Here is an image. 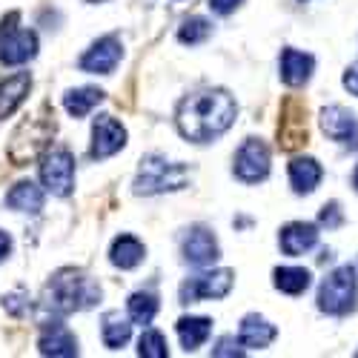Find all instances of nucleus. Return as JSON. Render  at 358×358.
Segmentation results:
<instances>
[{"instance_id":"f257e3e1","label":"nucleus","mask_w":358,"mask_h":358,"mask_svg":"<svg viewBox=\"0 0 358 358\" xmlns=\"http://www.w3.org/2000/svg\"><path fill=\"white\" fill-rule=\"evenodd\" d=\"M238 117V103L224 89H203L181 101L175 115V124L181 138L192 143H213L221 138Z\"/></svg>"},{"instance_id":"f03ea898","label":"nucleus","mask_w":358,"mask_h":358,"mask_svg":"<svg viewBox=\"0 0 358 358\" xmlns=\"http://www.w3.org/2000/svg\"><path fill=\"white\" fill-rule=\"evenodd\" d=\"M101 295L103 292L95 278L72 270V266H64L49 278L43 289V310L52 315H72L80 310H92L101 301Z\"/></svg>"},{"instance_id":"7ed1b4c3","label":"nucleus","mask_w":358,"mask_h":358,"mask_svg":"<svg viewBox=\"0 0 358 358\" xmlns=\"http://www.w3.org/2000/svg\"><path fill=\"white\" fill-rule=\"evenodd\" d=\"M189 166L184 164H175V161H166L164 155H146L141 161V169L135 175V195H164V192H178L189 184Z\"/></svg>"},{"instance_id":"20e7f679","label":"nucleus","mask_w":358,"mask_h":358,"mask_svg":"<svg viewBox=\"0 0 358 358\" xmlns=\"http://www.w3.org/2000/svg\"><path fill=\"white\" fill-rule=\"evenodd\" d=\"M318 310L327 315H350L358 310V275L352 264H341L318 287Z\"/></svg>"},{"instance_id":"39448f33","label":"nucleus","mask_w":358,"mask_h":358,"mask_svg":"<svg viewBox=\"0 0 358 358\" xmlns=\"http://www.w3.org/2000/svg\"><path fill=\"white\" fill-rule=\"evenodd\" d=\"M55 135V121L52 115H32L29 121L17 127L9 143V158L15 166H26L29 161H35L46 152V146Z\"/></svg>"},{"instance_id":"423d86ee","label":"nucleus","mask_w":358,"mask_h":358,"mask_svg":"<svg viewBox=\"0 0 358 358\" xmlns=\"http://www.w3.org/2000/svg\"><path fill=\"white\" fill-rule=\"evenodd\" d=\"M17 12H9L0 20V64L3 66H23L38 55V35L32 29H17Z\"/></svg>"},{"instance_id":"0eeeda50","label":"nucleus","mask_w":358,"mask_h":358,"mask_svg":"<svg viewBox=\"0 0 358 358\" xmlns=\"http://www.w3.org/2000/svg\"><path fill=\"white\" fill-rule=\"evenodd\" d=\"M41 184L55 198H69L75 189V158L69 149L52 146L41 155Z\"/></svg>"},{"instance_id":"6e6552de","label":"nucleus","mask_w":358,"mask_h":358,"mask_svg":"<svg viewBox=\"0 0 358 358\" xmlns=\"http://www.w3.org/2000/svg\"><path fill=\"white\" fill-rule=\"evenodd\" d=\"M235 284V273L232 270H213V273H201L189 281L181 284V304H195V301H221L229 295Z\"/></svg>"},{"instance_id":"1a4fd4ad","label":"nucleus","mask_w":358,"mask_h":358,"mask_svg":"<svg viewBox=\"0 0 358 358\" xmlns=\"http://www.w3.org/2000/svg\"><path fill=\"white\" fill-rule=\"evenodd\" d=\"M270 146L258 138H247L235 152V161H232V169H235V178L244 184H261L266 175H270Z\"/></svg>"},{"instance_id":"9d476101","label":"nucleus","mask_w":358,"mask_h":358,"mask_svg":"<svg viewBox=\"0 0 358 358\" xmlns=\"http://www.w3.org/2000/svg\"><path fill=\"white\" fill-rule=\"evenodd\" d=\"M121 57H124L121 38H117V35H103V38H98L92 46L80 55L78 66L83 72H89V75H112L115 66L121 64Z\"/></svg>"},{"instance_id":"9b49d317","label":"nucleus","mask_w":358,"mask_h":358,"mask_svg":"<svg viewBox=\"0 0 358 358\" xmlns=\"http://www.w3.org/2000/svg\"><path fill=\"white\" fill-rule=\"evenodd\" d=\"M124 146H127V127L112 115H98L92 124V146H89V155L95 161H106L121 152Z\"/></svg>"},{"instance_id":"f8f14e48","label":"nucleus","mask_w":358,"mask_h":358,"mask_svg":"<svg viewBox=\"0 0 358 358\" xmlns=\"http://www.w3.org/2000/svg\"><path fill=\"white\" fill-rule=\"evenodd\" d=\"M318 124H321V132H324L327 138H333V141H338L341 146H347V149H352V152H358V117H355L350 109H344V106H338V103L324 106L321 115H318Z\"/></svg>"},{"instance_id":"ddd939ff","label":"nucleus","mask_w":358,"mask_h":358,"mask_svg":"<svg viewBox=\"0 0 358 358\" xmlns=\"http://www.w3.org/2000/svg\"><path fill=\"white\" fill-rule=\"evenodd\" d=\"M278 138H281V149H287V152L307 143V106L298 98H287L281 106Z\"/></svg>"},{"instance_id":"4468645a","label":"nucleus","mask_w":358,"mask_h":358,"mask_svg":"<svg viewBox=\"0 0 358 358\" xmlns=\"http://www.w3.org/2000/svg\"><path fill=\"white\" fill-rule=\"evenodd\" d=\"M181 252H184V261L192 264V266H213L218 258H221V247H218V238L213 235V229L206 227H192L181 244Z\"/></svg>"},{"instance_id":"2eb2a0df","label":"nucleus","mask_w":358,"mask_h":358,"mask_svg":"<svg viewBox=\"0 0 358 358\" xmlns=\"http://www.w3.org/2000/svg\"><path fill=\"white\" fill-rule=\"evenodd\" d=\"M318 244V227L310 221H292L278 232V247L284 255L298 258Z\"/></svg>"},{"instance_id":"dca6fc26","label":"nucleus","mask_w":358,"mask_h":358,"mask_svg":"<svg viewBox=\"0 0 358 358\" xmlns=\"http://www.w3.org/2000/svg\"><path fill=\"white\" fill-rule=\"evenodd\" d=\"M278 69H281V80L289 86V89H298L304 86L313 72H315V57L310 52H298L292 46H287L281 52V61H278Z\"/></svg>"},{"instance_id":"f3484780","label":"nucleus","mask_w":358,"mask_h":358,"mask_svg":"<svg viewBox=\"0 0 358 358\" xmlns=\"http://www.w3.org/2000/svg\"><path fill=\"white\" fill-rule=\"evenodd\" d=\"M278 338V327L270 324L264 315H244L241 321V330H238V341H241L247 350H266L273 341Z\"/></svg>"},{"instance_id":"a211bd4d","label":"nucleus","mask_w":358,"mask_h":358,"mask_svg":"<svg viewBox=\"0 0 358 358\" xmlns=\"http://www.w3.org/2000/svg\"><path fill=\"white\" fill-rule=\"evenodd\" d=\"M321 178H324V169L315 158L310 155H298L289 161V184H292V192L295 195H310L318 189L321 184Z\"/></svg>"},{"instance_id":"6ab92c4d","label":"nucleus","mask_w":358,"mask_h":358,"mask_svg":"<svg viewBox=\"0 0 358 358\" xmlns=\"http://www.w3.org/2000/svg\"><path fill=\"white\" fill-rule=\"evenodd\" d=\"M38 350H41V355H52V358H72V355H78V338L64 324H52L41 333Z\"/></svg>"},{"instance_id":"aec40b11","label":"nucleus","mask_w":358,"mask_h":358,"mask_svg":"<svg viewBox=\"0 0 358 358\" xmlns=\"http://www.w3.org/2000/svg\"><path fill=\"white\" fill-rule=\"evenodd\" d=\"M29 89H32V75L29 72H15L12 78H6L0 83V121L20 109V103L29 95Z\"/></svg>"},{"instance_id":"412c9836","label":"nucleus","mask_w":358,"mask_h":358,"mask_svg":"<svg viewBox=\"0 0 358 358\" xmlns=\"http://www.w3.org/2000/svg\"><path fill=\"white\" fill-rule=\"evenodd\" d=\"M178 338H181V347L187 352H195L198 347H203L213 336V318H203V315H184L178 318L175 324Z\"/></svg>"},{"instance_id":"4be33fe9","label":"nucleus","mask_w":358,"mask_h":358,"mask_svg":"<svg viewBox=\"0 0 358 358\" xmlns=\"http://www.w3.org/2000/svg\"><path fill=\"white\" fill-rule=\"evenodd\" d=\"M43 201H46V195H43V189L35 181H17L9 189V195H6V206H9V210L29 213V215H38L43 210Z\"/></svg>"},{"instance_id":"5701e85b","label":"nucleus","mask_w":358,"mask_h":358,"mask_svg":"<svg viewBox=\"0 0 358 358\" xmlns=\"http://www.w3.org/2000/svg\"><path fill=\"white\" fill-rule=\"evenodd\" d=\"M143 258H146V247L129 232L117 235L109 247V261H112V266H117V270H135Z\"/></svg>"},{"instance_id":"b1692460","label":"nucleus","mask_w":358,"mask_h":358,"mask_svg":"<svg viewBox=\"0 0 358 358\" xmlns=\"http://www.w3.org/2000/svg\"><path fill=\"white\" fill-rule=\"evenodd\" d=\"M103 98H106L103 89H98V86H78L64 95V109L72 117H86L98 103H103Z\"/></svg>"},{"instance_id":"393cba45","label":"nucleus","mask_w":358,"mask_h":358,"mask_svg":"<svg viewBox=\"0 0 358 358\" xmlns=\"http://www.w3.org/2000/svg\"><path fill=\"white\" fill-rule=\"evenodd\" d=\"M273 284L284 295H304L313 284V275H310V270H304V266H275Z\"/></svg>"},{"instance_id":"a878e982","label":"nucleus","mask_w":358,"mask_h":358,"mask_svg":"<svg viewBox=\"0 0 358 358\" xmlns=\"http://www.w3.org/2000/svg\"><path fill=\"white\" fill-rule=\"evenodd\" d=\"M101 338L109 350H121L132 338V324L127 318H121V313H106L103 324H101Z\"/></svg>"},{"instance_id":"bb28decb","label":"nucleus","mask_w":358,"mask_h":358,"mask_svg":"<svg viewBox=\"0 0 358 358\" xmlns=\"http://www.w3.org/2000/svg\"><path fill=\"white\" fill-rule=\"evenodd\" d=\"M158 295L155 292H132L127 310H129V321L132 324H152L158 315Z\"/></svg>"},{"instance_id":"cd10ccee","label":"nucleus","mask_w":358,"mask_h":358,"mask_svg":"<svg viewBox=\"0 0 358 358\" xmlns=\"http://www.w3.org/2000/svg\"><path fill=\"white\" fill-rule=\"evenodd\" d=\"M210 35H213V23L206 17H201V15H192L178 26V41H181L184 46H201Z\"/></svg>"},{"instance_id":"c85d7f7f","label":"nucleus","mask_w":358,"mask_h":358,"mask_svg":"<svg viewBox=\"0 0 358 358\" xmlns=\"http://www.w3.org/2000/svg\"><path fill=\"white\" fill-rule=\"evenodd\" d=\"M138 355H143V358H166V355H169V344H166L164 333L146 330V333L138 338Z\"/></svg>"},{"instance_id":"c756f323","label":"nucleus","mask_w":358,"mask_h":358,"mask_svg":"<svg viewBox=\"0 0 358 358\" xmlns=\"http://www.w3.org/2000/svg\"><path fill=\"white\" fill-rule=\"evenodd\" d=\"M244 352H247V347L241 341H235V336H221L218 344L213 347L215 358H241Z\"/></svg>"},{"instance_id":"7c9ffc66","label":"nucleus","mask_w":358,"mask_h":358,"mask_svg":"<svg viewBox=\"0 0 358 358\" xmlns=\"http://www.w3.org/2000/svg\"><path fill=\"white\" fill-rule=\"evenodd\" d=\"M318 224H321V227H327V229H338V227L344 224L341 203H338V201L324 203V206H321V213H318Z\"/></svg>"},{"instance_id":"2f4dec72","label":"nucleus","mask_w":358,"mask_h":358,"mask_svg":"<svg viewBox=\"0 0 358 358\" xmlns=\"http://www.w3.org/2000/svg\"><path fill=\"white\" fill-rule=\"evenodd\" d=\"M3 307H6V313L17 315V318L32 310V304H29V295H26V292H12V295H6V298H3Z\"/></svg>"},{"instance_id":"473e14b6","label":"nucleus","mask_w":358,"mask_h":358,"mask_svg":"<svg viewBox=\"0 0 358 358\" xmlns=\"http://www.w3.org/2000/svg\"><path fill=\"white\" fill-rule=\"evenodd\" d=\"M241 3H244V0H210V9L215 15H221V17H227V15H232Z\"/></svg>"},{"instance_id":"72a5a7b5","label":"nucleus","mask_w":358,"mask_h":358,"mask_svg":"<svg viewBox=\"0 0 358 358\" xmlns=\"http://www.w3.org/2000/svg\"><path fill=\"white\" fill-rule=\"evenodd\" d=\"M341 83H344V89H347L350 95L358 98V66H350V69L341 75Z\"/></svg>"},{"instance_id":"f704fd0d","label":"nucleus","mask_w":358,"mask_h":358,"mask_svg":"<svg viewBox=\"0 0 358 358\" xmlns=\"http://www.w3.org/2000/svg\"><path fill=\"white\" fill-rule=\"evenodd\" d=\"M12 235L9 232H3V229H0V261H6L9 255H12Z\"/></svg>"},{"instance_id":"c9c22d12","label":"nucleus","mask_w":358,"mask_h":358,"mask_svg":"<svg viewBox=\"0 0 358 358\" xmlns=\"http://www.w3.org/2000/svg\"><path fill=\"white\" fill-rule=\"evenodd\" d=\"M352 187H355V192H358V164H355V172H352Z\"/></svg>"},{"instance_id":"e433bc0d","label":"nucleus","mask_w":358,"mask_h":358,"mask_svg":"<svg viewBox=\"0 0 358 358\" xmlns=\"http://www.w3.org/2000/svg\"><path fill=\"white\" fill-rule=\"evenodd\" d=\"M89 3H103V0H89Z\"/></svg>"},{"instance_id":"4c0bfd02","label":"nucleus","mask_w":358,"mask_h":358,"mask_svg":"<svg viewBox=\"0 0 358 358\" xmlns=\"http://www.w3.org/2000/svg\"><path fill=\"white\" fill-rule=\"evenodd\" d=\"M355 355H358V350H355Z\"/></svg>"}]
</instances>
